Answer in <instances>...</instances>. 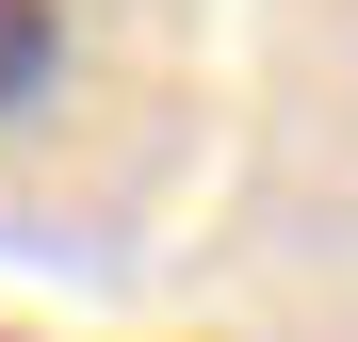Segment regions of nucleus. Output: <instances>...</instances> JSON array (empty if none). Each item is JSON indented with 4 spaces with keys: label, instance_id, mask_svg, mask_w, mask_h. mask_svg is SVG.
<instances>
[{
    "label": "nucleus",
    "instance_id": "obj_2",
    "mask_svg": "<svg viewBox=\"0 0 358 342\" xmlns=\"http://www.w3.org/2000/svg\"><path fill=\"white\" fill-rule=\"evenodd\" d=\"M0 342H17V326H0Z\"/></svg>",
    "mask_w": 358,
    "mask_h": 342
},
{
    "label": "nucleus",
    "instance_id": "obj_1",
    "mask_svg": "<svg viewBox=\"0 0 358 342\" xmlns=\"http://www.w3.org/2000/svg\"><path fill=\"white\" fill-rule=\"evenodd\" d=\"M66 82V0H0V114H33Z\"/></svg>",
    "mask_w": 358,
    "mask_h": 342
}]
</instances>
